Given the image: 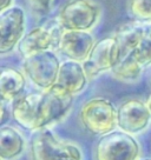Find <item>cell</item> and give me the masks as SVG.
I'll return each instance as SVG.
<instances>
[{
    "label": "cell",
    "instance_id": "ac0fdd59",
    "mask_svg": "<svg viewBox=\"0 0 151 160\" xmlns=\"http://www.w3.org/2000/svg\"><path fill=\"white\" fill-rule=\"evenodd\" d=\"M128 11L138 22H151V0H129Z\"/></svg>",
    "mask_w": 151,
    "mask_h": 160
},
{
    "label": "cell",
    "instance_id": "9c48e42d",
    "mask_svg": "<svg viewBox=\"0 0 151 160\" xmlns=\"http://www.w3.org/2000/svg\"><path fill=\"white\" fill-rule=\"evenodd\" d=\"M151 114L146 102L138 99L126 100L117 110L118 127L129 134L143 132L149 126Z\"/></svg>",
    "mask_w": 151,
    "mask_h": 160
},
{
    "label": "cell",
    "instance_id": "277c9868",
    "mask_svg": "<svg viewBox=\"0 0 151 160\" xmlns=\"http://www.w3.org/2000/svg\"><path fill=\"white\" fill-rule=\"evenodd\" d=\"M79 119L81 125L92 134L104 135L118 126L116 107L105 98H93L86 101L81 106Z\"/></svg>",
    "mask_w": 151,
    "mask_h": 160
},
{
    "label": "cell",
    "instance_id": "9a60e30c",
    "mask_svg": "<svg viewBox=\"0 0 151 160\" xmlns=\"http://www.w3.org/2000/svg\"><path fill=\"white\" fill-rule=\"evenodd\" d=\"M25 150V139L11 126L0 128V157L3 160H13Z\"/></svg>",
    "mask_w": 151,
    "mask_h": 160
},
{
    "label": "cell",
    "instance_id": "30bf717a",
    "mask_svg": "<svg viewBox=\"0 0 151 160\" xmlns=\"http://www.w3.org/2000/svg\"><path fill=\"white\" fill-rule=\"evenodd\" d=\"M57 45L66 58L84 62L95 46V39L86 31L64 30L59 34Z\"/></svg>",
    "mask_w": 151,
    "mask_h": 160
},
{
    "label": "cell",
    "instance_id": "cb8c5ba5",
    "mask_svg": "<svg viewBox=\"0 0 151 160\" xmlns=\"http://www.w3.org/2000/svg\"><path fill=\"white\" fill-rule=\"evenodd\" d=\"M139 160H151V158H144V159H139Z\"/></svg>",
    "mask_w": 151,
    "mask_h": 160
},
{
    "label": "cell",
    "instance_id": "7402d4cb",
    "mask_svg": "<svg viewBox=\"0 0 151 160\" xmlns=\"http://www.w3.org/2000/svg\"><path fill=\"white\" fill-rule=\"evenodd\" d=\"M12 4H13V0H1L0 11L3 12V11H5V10H7V8L12 7Z\"/></svg>",
    "mask_w": 151,
    "mask_h": 160
},
{
    "label": "cell",
    "instance_id": "7c38bea8",
    "mask_svg": "<svg viewBox=\"0 0 151 160\" xmlns=\"http://www.w3.org/2000/svg\"><path fill=\"white\" fill-rule=\"evenodd\" d=\"M87 80L89 77L86 74L83 62L67 60L60 65L55 85L75 95L85 88L87 85Z\"/></svg>",
    "mask_w": 151,
    "mask_h": 160
},
{
    "label": "cell",
    "instance_id": "603a6c76",
    "mask_svg": "<svg viewBox=\"0 0 151 160\" xmlns=\"http://www.w3.org/2000/svg\"><path fill=\"white\" fill-rule=\"evenodd\" d=\"M146 105H148V108H149V111H150V114H151V95L148 98V100H146Z\"/></svg>",
    "mask_w": 151,
    "mask_h": 160
},
{
    "label": "cell",
    "instance_id": "ffe728a7",
    "mask_svg": "<svg viewBox=\"0 0 151 160\" xmlns=\"http://www.w3.org/2000/svg\"><path fill=\"white\" fill-rule=\"evenodd\" d=\"M30 2V5L37 11H41L45 12L51 7L53 0H27Z\"/></svg>",
    "mask_w": 151,
    "mask_h": 160
},
{
    "label": "cell",
    "instance_id": "ba28073f",
    "mask_svg": "<svg viewBox=\"0 0 151 160\" xmlns=\"http://www.w3.org/2000/svg\"><path fill=\"white\" fill-rule=\"evenodd\" d=\"M25 11L19 6H12L0 14V53H10L18 47L25 34Z\"/></svg>",
    "mask_w": 151,
    "mask_h": 160
},
{
    "label": "cell",
    "instance_id": "5b68a950",
    "mask_svg": "<svg viewBox=\"0 0 151 160\" xmlns=\"http://www.w3.org/2000/svg\"><path fill=\"white\" fill-rule=\"evenodd\" d=\"M60 65L55 52L49 50L26 58L24 71L37 87L46 91L55 85Z\"/></svg>",
    "mask_w": 151,
    "mask_h": 160
},
{
    "label": "cell",
    "instance_id": "5bb4252c",
    "mask_svg": "<svg viewBox=\"0 0 151 160\" xmlns=\"http://www.w3.org/2000/svg\"><path fill=\"white\" fill-rule=\"evenodd\" d=\"M145 30L137 24H124L117 28L113 37L121 51L122 59L136 50L145 34Z\"/></svg>",
    "mask_w": 151,
    "mask_h": 160
},
{
    "label": "cell",
    "instance_id": "3957f363",
    "mask_svg": "<svg viewBox=\"0 0 151 160\" xmlns=\"http://www.w3.org/2000/svg\"><path fill=\"white\" fill-rule=\"evenodd\" d=\"M141 146L124 131H112L97 141L93 157L96 160H139Z\"/></svg>",
    "mask_w": 151,
    "mask_h": 160
},
{
    "label": "cell",
    "instance_id": "8fae6325",
    "mask_svg": "<svg viewBox=\"0 0 151 160\" xmlns=\"http://www.w3.org/2000/svg\"><path fill=\"white\" fill-rule=\"evenodd\" d=\"M41 93H29L13 100L11 114L14 120L26 130H39V107Z\"/></svg>",
    "mask_w": 151,
    "mask_h": 160
},
{
    "label": "cell",
    "instance_id": "e0dca14e",
    "mask_svg": "<svg viewBox=\"0 0 151 160\" xmlns=\"http://www.w3.org/2000/svg\"><path fill=\"white\" fill-rule=\"evenodd\" d=\"M142 67H143V65L135 58L133 53H131V54L126 55L125 58H123L111 70V74L117 80L135 81L141 77Z\"/></svg>",
    "mask_w": 151,
    "mask_h": 160
},
{
    "label": "cell",
    "instance_id": "8992f818",
    "mask_svg": "<svg viewBox=\"0 0 151 160\" xmlns=\"http://www.w3.org/2000/svg\"><path fill=\"white\" fill-rule=\"evenodd\" d=\"M73 104V94L59 87L58 85L41 93L39 107V130L60 120L67 114Z\"/></svg>",
    "mask_w": 151,
    "mask_h": 160
},
{
    "label": "cell",
    "instance_id": "52a82bcc",
    "mask_svg": "<svg viewBox=\"0 0 151 160\" xmlns=\"http://www.w3.org/2000/svg\"><path fill=\"white\" fill-rule=\"evenodd\" d=\"M121 60V51L115 37H107L95 44L83 65L89 79H91L103 72L111 71Z\"/></svg>",
    "mask_w": 151,
    "mask_h": 160
},
{
    "label": "cell",
    "instance_id": "d4e9b609",
    "mask_svg": "<svg viewBox=\"0 0 151 160\" xmlns=\"http://www.w3.org/2000/svg\"><path fill=\"white\" fill-rule=\"evenodd\" d=\"M149 84H150V87H151V74H150V79H149Z\"/></svg>",
    "mask_w": 151,
    "mask_h": 160
},
{
    "label": "cell",
    "instance_id": "d6986e66",
    "mask_svg": "<svg viewBox=\"0 0 151 160\" xmlns=\"http://www.w3.org/2000/svg\"><path fill=\"white\" fill-rule=\"evenodd\" d=\"M132 53L143 66L151 64V27L145 30L143 39Z\"/></svg>",
    "mask_w": 151,
    "mask_h": 160
},
{
    "label": "cell",
    "instance_id": "4fadbf2b",
    "mask_svg": "<svg viewBox=\"0 0 151 160\" xmlns=\"http://www.w3.org/2000/svg\"><path fill=\"white\" fill-rule=\"evenodd\" d=\"M55 41V35L53 31L46 27H34L23 37L20 42L18 44V52L26 59L31 55L49 51Z\"/></svg>",
    "mask_w": 151,
    "mask_h": 160
},
{
    "label": "cell",
    "instance_id": "6da1fadb",
    "mask_svg": "<svg viewBox=\"0 0 151 160\" xmlns=\"http://www.w3.org/2000/svg\"><path fill=\"white\" fill-rule=\"evenodd\" d=\"M31 160H81V148L77 145L59 139L47 128L38 130L30 144Z\"/></svg>",
    "mask_w": 151,
    "mask_h": 160
},
{
    "label": "cell",
    "instance_id": "2e32d148",
    "mask_svg": "<svg viewBox=\"0 0 151 160\" xmlns=\"http://www.w3.org/2000/svg\"><path fill=\"white\" fill-rule=\"evenodd\" d=\"M26 86V78L15 68H4L0 75V94L4 101L19 98Z\"/></svg>",
    "mask_w": 151,
    "mask_h": 160
},
{
    "label": "cell",
    "instance_id": "44dd1931",
    "mask_svg": "<svg viewBox=\"0 0 151 160\" xmlns=\"http://www.w3.org/2000/svg\"><path fill=\"white\" fill-rule=\"evenodd\" d=\"M7 118H10V110L6 111V105L4 104V101H3V104H1V117H0V119H1V125L5 124V121L7 120Z\"/></svg>",
    "mask_w": 151,
    "mask_h": 160
},
{
    "label": "cell",
    "instance_id": "7a4b0ae2",
    "mask_svg": "<svg viewBox=\"0 0 151 160\" xmlns=\"http://www.w3.org/2000/svg\"><path fill=\"white\" fill-rule=\"evenodd\" d=\"M102 8L95 0H67L58 13V24L65 31L89 32L99 21Z\"/></svg>",
    "mask_w": 151,
    "mask_h": 160
}]
</instances>
